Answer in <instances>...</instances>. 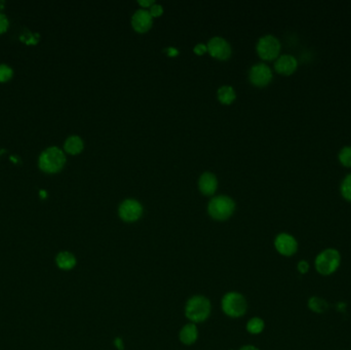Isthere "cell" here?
<instances>
[{
	"label": "cell",
	"instance_id": "cell-19",
	"mask_svg": "<svg viewBox=\"0 0 351 350\" xmlns=\"http://www.w3.org/2000/svg\"><path fill=\"white\" fill-rule=\"evenodd\" d=\"M337 158L339 163L347 168V169H351V145H345L343 146L338 154H337Z\"/></svg>",
	"mask_w": 351,
	"mask_h": 350
},
{
	"label": "cell",
	"instance_id": "cell-12",
	"mask_svg": "<svg viewBox=\"0 0 351 350\" xmlns=\"http://www.w3.org/2000/svg\"><path fill=\"white\" fill-rule=\"evenodd\" d=\"M153 25V18L146 10L137 11L131 18V26L138 33H146Z\"/></svg>",
	"mask_w": 351,
	"mask_h": 350
},
{
	"label": "cell",
	"instance_id": "cell-28",
	"mask_svg": "<svg viewBox=\"0 0 351 350\" xmlns=\"http://www.w3.org/2000/svg\"><path fill=\"white\" fill-rule=\"evenodd\" d=\"M166 53H167V55H168L169 57H174V56H177V55L179 54L177 50H176V49H172V48H169V49H167Z\"/></svg>",
	"mask_w": 351,
	"mask_h": 350
},
{
	"label": "cell",
	"instance_id": "cell-7",
	"mask_svg": "<svg viewBox=\"0 0 351 350\" xmlns=\"http://www.w3.org/2000/svg\"><path fill=\"white\" fill-rule=\"evenodd\" d=\"M249 78H250V81L255 86L265 87L271 82L273 78V74L269 66L261 63V64H256L251 68L249 73Z\"/></svg>",
	"mask_w": 351,
	"mask_h": 350
},
{
	"label": "cell",
	"instance_id": "cell-15",
	"mask_svg": "<svg viewBox=\"0 0 351 350\" xmlns=\"http://www.w3.org/2000/svg\"><path fill=\"white\" fill-rule=\"evenodd\" d=\"M236 98L233 87L229 85H224L218 91V99L224 105H230Z\"/></svg>",
	"mask_w": 351,
	"mask_h": 350
},
{
	"label": "cell",
	"instance_id": "cell-6",
	"mask_svg": "<svg viewBox=\"0 0 351 350\" xmlns=\"http://www.w3.org/2000/svg\"><path fill=\"white\" fill-rule=\"evenodd\" d=\"M224 312L232 318H238L244 314L247 310V302L243 296L238 293H228L222 301Z\"/></svg>",
	"mask_w": 351,
	"mask_h": 350
},
{
	"label": "cell",
	"instance_id": "cell-17",
	"mask_svg": "<svg viewBox=\"0 0 351 350\" xmlns=\"http://www.w3.org/2000/svg\"><path fill=\"white\" fill-rule=\"evenodd\" d=\"M340 194L342 198L351 203V169L346 173V176L342 179L340 183Z\"/></svg>",
	"mask_w": 351,
	"mask_h": 350
},
{
	"label": "cell",
	"instance_id": "cell-25",
	"mask_svg": "<svg viewBox=\"0 0 351 350\" xmlns=\"http://www.w3.org/2000/svg\"><path fill=\"white\" fill-rule=\"evenodd\" d=\"M298 270H299V272L302 273V274L307 273V272H308V270H309V264L307 263L306 261H301V262H299V264H298Z\"/></svg>",
	"mask_w": 351,
	"mask_h": 350
},
{
	"label": "cell",
	"instance_id": "cell-18",
	"mask_svg": "<svg viewBox=\"0 0 351 350\" xmlns=\"http://www.w3.org/2000/svg\"><path fill=\"white\" fill-rule=\"evenodd\" d=\"M83 149V142L77 136L69 137L65 142V150L70 154H78Z\"/></svg>",
	"mask_w": 351,
	"mask_h": 350
},
{
	"label": "cell",
	"instance_id": "cell-23",
	"mask_svg": "<svg viewBox=\"0 0 351 350\" xmlns=\"http://www.w3.org/2000/svg\"><path fill=\"white\" fill-rule=\"evenodd\" d=\"M150 15L152 16V18H158L160 17L162 14H163V9L161 6L159 5H153L151 8H150V11H149Z\"/></svg>",
	"mask_w": 351,
	"mask_h": 350
},
{
	"label": "cell",
	"instance_id": "cell-32",
	"mask_svg": "<svg viewBox=\"0 0 351 350\" xmlns=\"http://www.w3.org/2000/svg\"><path fill=\"white\" fill-rule=\"evenodd\" d=\"M5 6V3L4 2H0V9H3Z\"/></svg>",
	"mask_w": 351,
	"mask_h": 350
},
{
	"label": "cell",
	"instance_id": "cell-1",
	"mask_svg": "<svg viewBox=\"0 0 351 350\" xmlns=\"http://www.w3.org/2000/svg\"><path fill=\"white\" fill-rule=\"evenodd\" d=\"M235 209L234 201L228 196L214 197L207 206L209 216L218 221L227 220Z\"/></svg>",
	"mask_w": 351,
	"mask_h": 350
},
{
	"label": "cell",
	"instance_id": "cell-26",
	"mask_svg": "<svg viewBox=\"0 0 351 350\" xmlns=\"http://www.w3.org/2000/svg\"><path fill=\"white\" fill-rule=\"evenodd\" d=\"M193 52H194L196 55H198V56H202L203 54H205V53L207 52V47L204 46V45H202V43H199V45L195 46Z\"/></svg>",
	"mask_w": 351,
	"mask_h": 350
},
{
	"label": "cell",
	"instance_id": "cell-30",
	"mask_svg": "<svg viewBox=\"0 0 351 350\" xmlns=\"http://www.w3.org/2000/svg\"><path fill=\"white\" fill-rule=\"evenodd\" d=\"M240 350H259V349H258V348H256L255 346L249 345V346H244V347H242Z\"/></svg>",
	"mask_w": 351,
	"mask_h": 350
},
{
	"label": "cell",
	"instance_id": "cell-14",
	"mask_svg": "<svg viewBox=\"0 0 351 350\" xmlns=\"http://www.w3.org/2000/svg\"><path fill=\"white\" fill-rule=\"evenodd\" d=\"M57 264L61 269H72L76 264L75 257L68 252H62L57 257Z\"/></svg>",
	"mask_w": 351,
	"mask_h": 350
},
{
	"label": "cell",
	"instance_id": "cell-10",
	"mask_svg": "<svg viewBox=\"0 0 351 350\" xmlns=\"http://www.w3.org/2000/svg\"><path fill=\"white\" fill-rule=\"evenodd\" d=\"M299 68V63L294 55L285 54L279 56L274 63V69L276 73L282 76L290 77L294 75Z\"/></svg>",
	"mask_w": 351,
	"mask_h": 350
},
{
	"label": "cell",
	"instance_id": "cell-31",
	"mask_svg": "<svg viewBox=\"0 0 351 350\" xmlns=\"http://www.w3.org/2000/svg\"><path fill=\"white\" fill-rule=\"evenodd\" d=\"M40 194L43 196V197H46L47 196V193L45 191H40Z\"/></svg>",
	"mask_w": 351,
	"mask_h": 350
},
{
	"label": "cell",
	"instance_id": "cell-21",
	"mask_svg": "<svg viewBox=\"0 0 351 350\" xmlns=\"http://www.w3.org/2000/svg\"><path fill=\"white\" fill-rule=\"evenodd\" d=\"M247 329L252 334H260L263 330H264V322H263L261 319H258V318L252 319L248 323Z\"/></svg>",
	"mask_w": 351,
	"mask_h": 350
},
{
	"label": "cell",
	"instance_id": "cell-8",
	"mask_svg": "<svg viewBox=\"0 0 351 350\" xmlns=\"http://www.w3.org/2000/svg\"><path fill=\"white\" fill-rule=\"evenodd\" d=\"M118 213L123 221L128 223L136 222L143 214V206L135 199H126L120 204Z\"/></svg>",
	"mask_w": 351,
	"mask_h": 350
},
{
	"label": "cell",
	"instance_id": "cell-9",
	"mask_svg": "<svg viewBox=\"0 0 351 350\" xmlns=\"http://www.w3.org/2000/svg\"><path fill=\"white\" fill-rule=\"evenodd\" d=\"M207 52L209 55L217 59L225 61L231 56V47L229 43L222 37H214L207 43Z\"/></svg>",
	"mask_w": 351,
	"mask_h": 350
},
{
	"label": "cell",
	"instance_id": "cell-24",
	"mask_svg": "<svg viewBox=\"0 0 351 350\" xmlns=\"http://www.w3.org/2000/svg\"><path fill=\"white\" fill-rule=\"evenodd\" d=\"M9 27V21L7 17L3 14H0V33L5 32Z\"/></svg>",
	"mask_w": 351,
	"mask_h": 350
},
{
	"label": "cell",
	"instance_id": "cell-3",
	"mask_svg": "<svg viewBox=\"0 0 351 350\" xmlns=\"http://www.w3.org/2000/svg\"><path fill=\"white\" fill-rule=\"evenodd\" d=\"M66 157L63 151L57 147H50L39 157V166L47 172H57L65 164Z\"/></svg>",
	"mask_w": 351,
	"mask_h": 350
},
{
	"label": "cell",
	"instance_id": "cell-2",
	"mask_svg": "<svg viewBox=\"0 0 351 350\" xmlns=\"http://www.w3.org/2000/svg\"><path fill=\"white\" fill-rule=\"evenodd\" d=\"M341 257L337 250L327 249L317 257L315 268L320 274L330 275L338 269Z\"/></svg>",
	"mask_w": 351,
	"mask_h": 350
},
{
	"label": "cell",
	"instance_id": "cell-27",
	"mask_svg": "<svg viewBox=\"0 0 351 350\" xmlns=\"http://www.w3.org/2000/svg\"><path fill=\"white\" fill-rule=\"evenodd\" d=\"M138 4L143 9H148V8H151L154 5V2H153V0H139Z\"/></svg>",
	"mask_w": 351,
	"mask_h": 350
},
{
	"label": "cell",
	"instance_id": "cell-5",
	"mask_svg": "<svg viewBox=\"0 0 351 350\" xmlns=\"http://www.w3.org/2000/svg\"><path fill=\"white\" fill-rule=\"evenodd\" d=\"M209 311L210 304L208 300L202 296L191 298L186 305V317L194 323H200L206 320Z\"/></svg>",
	"mask_w": 351,
	"mask_h": 350
},
{
	"label": "cell",
	"instance_id": "cell-29",
	"mask_svg": "<svg viewBox=\"0 0 351 350\" xmlns=\"http://www.w3.org/2000/svg\"><path fill=\"white\" fill-rule=\"evenodd\" d=\"M115 346H116V348L117 349H119V350H123V343H122V340L120 339V338H117L116 340H115Z\"/></svg>",
	"mask_w": 351,
	"mask_h": 350
},
{
	"label": "cell",
	"instance_id": "cell-4",
	"mask_svg": "<svg viewBox=\"0 0 351 350\" xmlns=\"http://www.w3.org/2000/svg\"><path fill=\"white\" fill-rule=\"evenodd\" d=\"M282 51L280 41L273 35H265L257 43L258 56L264 61H274L279 57Z\"/></svg>",
	"mask_w": 351,
	"mask_h": 350
},
{
	"label": "cell",
	"instance_id": "cell-13",
	"mask_svg": "<svg viewBox=\"0 0 351 350\" xmlns=\"http://www.w3.org/2000/svg\"><path fill=\"white\" fill-rule=\"evenodd\" d=\"M198 187L204 195H213L218 187V181L215 174L208 171L202 173L198 181Z\"/></svg>",
	"mask_w": 351,
	"mask_h": 350
},
{
	"label": "cell",
	"instance_id": "cell-22",
	"mask_svg": "<svg viewBox=\"0 0 351 350\" xmlns=\"http://www.w3.org/2000/svg\"><path fill=\"white\" fill-rule=\"evenodd\" d=\"M13 71L7 65H0V81H7L12 77Z\"/></svg>",
	"mask_w": 351,
	"mask_h": 350
},
{
	"label": "cell",
	"instance_id": "cell-11",
	"mask_svg": "<svg viewBox=\"0 0 351 350\" xmlns=\"http://www.w3.org/2000/svg\"><path fill=\"white\" fill-rule=\"evenodd\" d=\"M277 252L284 256H292L297 252L298 242L294 236L288 233H280L274 241Z\"/></svg>",
	"mask_w": 351,
	"mask_h": 350
},
{
	"label": "cell",
	"instance_id": "cell-20",
	"mask_svg": "<svg viewBox=\"0 0 351 350\" xmlns=\"http://www.w3.org/2000/svg\"><path fill=\"white\" fill-rule=\"evenodd\" d=\"M308 306H309V308L317 312V313H323L325 312L328 307H329V305L327 303V301L323 298H319V297H312L309 299V302H308Z\"/></svg>",
	"mask_w": 351,
	"mask_h": 350
},
{
	"label": "cell",
	"instance_id": "cell-16",
	"mask_svg": "<svg viewBox=\"0 0 351 350\" xmlns=\"http://www.w3.org/2000/svg\"><path fill=\"white\" fill-rule=\"evenodd\" d=\"M180 338H181V341L185 344H192L196 341L197 339V329L194 325L192 324H189L187 326H185L181 333H180Z\"/></svg>",
	"mask_w": 351,
	"mask_h": 350
}]
</instances>
